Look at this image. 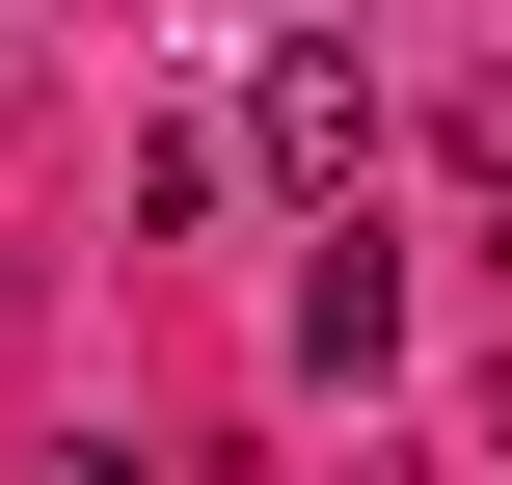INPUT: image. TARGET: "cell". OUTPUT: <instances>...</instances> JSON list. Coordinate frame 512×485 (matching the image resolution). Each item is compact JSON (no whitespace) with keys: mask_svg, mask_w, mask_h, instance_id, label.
Returning <instances> with one entry per match:
<instances>
[{"mask_svg":"<svg viewBox=\"0 0 512 485\" xmlns=\"http://www.w3.org/2000/svg\"><path fill=\"white\" fill-rule=\"evenodd\" d=\"M243 162H270V189H351V162H378V81H351V54H270Z\"/></svg>","mask_w":512,"mask_h":485,"instance_id":"cell-1","label":"cell"},{"mask_svg":"<svg viewBox=\"0 0 512 485\" xmlns=\"http://www.w3.org/2000/svg\"><path fill=\"white\" fill-rule=\"evenodd\" d=\"M27 485H135V459H27Z\"/></svg>","mask_w":512,"mask_h":485,"instance_id":"cell-3","label":"cell"},{"mask_svg":"<svg viewBox=\"0 0 512 485\" xmlns=\"http://www.w3.org/2000/svg\"><path fill=\"white\" fill-rule=\"evenodd\" d=\"M297 351H324V378H378V351H405V270H378V243H324V270H297Z\"/></svg>","mask_w":512,"mask_h":485,"instance_id":"cell-2","label":"cell"}]
</instances>
